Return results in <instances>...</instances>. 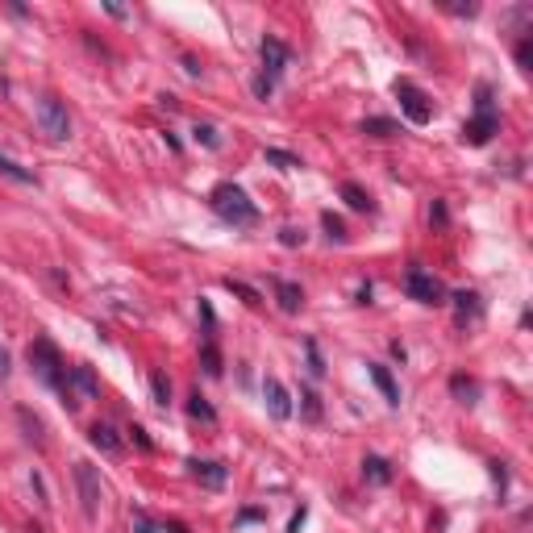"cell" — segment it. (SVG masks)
Wrapping results in <instances>:
<instances>
[{
    "mask_svg": "<svg viewBox=\"0 0 533 533\" xmlns=\"http://www.w3.org/2000/svg\"><path fill=\"white\" fill-rule=\"evenodd\" d=\"M209 200H213V213H217L225 225H233V229H246V225L259 221V204H255V200H250L238 183H229V179L213 188V196H209Z\"/></svg>",
    "mask_w": 533,
    "mask_h": 533,
    "instance_id": "6da1fadb",
    "label": "cell"
},
{
    "mask_svg": "<svg viewBox=\"0 0 533 533\" xmlns=\"http://www.w3.org/2000/svg\"><path fill=\"white\" fill-rule=\"evenodd\" d=\"M30 367H34V375L42 379L46 388L63 392V384H67V362H63L59 346H54L50 338H34V342H30Z\"/></svg>",
    "mask_w": 533,
    "mask_h": 533,
    "instance_id": "7a4b0ae2",
    "label": "cell"
},
{
    "mask_svg": "<svg viewBox=\"0 0 533 533\" xmlns=\"http://www.w3.org/2000/svg\"><path fill=\"white\" fill-rule=\"evenodd\" d=\"M404 292L417 300V305H446V288L438 275H429L425 266H408L404 275Z\"/></svg>",
    "mask_w": 533,
    "mask_h": 533,
    "instance_id": "3957f363",
    "label": "cell"
},
{
    "mask_svg": "<svg viewBox=\"0 0 533 533\" xmlns=\"http://www.w3.org/2000/svg\"><path fill=\"white\" fill-rule=\"evenodd\" d=\"M38 121H42V133L50 142H67L71 137V117H67V104L59 96H42L38 100Z\"/></svg>",
    "mask_w": 533,
    "mask_h": 533,
    "instance_id": "277c9868",
    "label": "cell"
},
{
    "mask_svg": "<svg viewBox=\"0 0 533 533\" xmlns=\"http://www.w3.org/2000/svg\"><path fill=\"white\" fill-rule=\"evenodd\" d=\"M396 100H400V113H404L412 125H429L434 104H429V96L417 88L412 80H396Z\"/></svg>",
    "mask_w": 533,
    "mask_h": 533,
    "instance_id": "5b68a950",
    "label": "cell"
},
{
    "mask_svg": "<svg viewBox=\"0 0 533 533\" xmlns=\"http://www.w3.org/2000/svg\"><path fill=\"white\" fill-rule=\"evenodd\" d=\"M75 392H80L84 400H96V396H100V384H96L92 367H84V362H80V367H67V384H63V392H59V396H63V404H67L71 412L80 408Z\"/></svg>",
    "mask_w": 533,
    "mask_h": 533,
    "instance_id": "8992f818",
    "label": "cell"
},
{
    "mask_svg": "<svg viewBox=\"0 0 533 533\" xmlns=\"http://www.w3.org/2000/svg\"><path fill=\"white\" fill-rule=\"evenodd\" d=\"M259 59H263V80H271V84H279V75L288 71V63H292V50L279 42V38H263L259 42Z\"/></svg>",
    "mask_w": 533,
    "mask_h": 533,
    "instance_id": "52a82bcc",
    "label": "cell"
},
{
    "mask_svg": "<svg viewBox=\"0 0 533 533\" xmlns=\"http://www.w3.org/2000/svg\"><path fill=\"white\" fill-rule=\"evenodd\" d=\"M75 488H80V504H84V517L100 513V475L92 462H75Z\"/></svg>",
    "mask_w": 533,
    "mask_h": 533,
    "instance_id": "ba28073f",
    "label": "cell"
},
{
    "mask_svg": "<svg viewBox=\"0 0 533 533\" xmlns=\"http://www.w3.org/2000/svg\"><path fill=\"white\" fill-rule=\"evenodd\" d=\"M496 133H500V117H496V109H488V113H475V117L462 125V142H467V146H488Z\"/></svg>",
    "mask_w": 533,
    "mask_h": 533,
    "instance_id": "9c48e42d",
    "label": "cell"
},
{
    "mask_svg": "<svg viewBox=\"0 0 533 533\" xmlns=\"http://www.w3.org/2000/svg\"><path fill=\"white\" fill-rule=\"evenodd\" d=\"M263 400H266V412H271L275 421H288V417H292V396H288V388H283L275 375L263 379Z\"/></svg>",
    "mask_w": 533,
    "mask_h": 533,
    "instance_id": "30bf717a",
    "label": "cell"
},
{
    "mask_svg": "<svg viewBox=\"0 0 533 533\" xmlns=\"http://www.w3.org/2000/svg\"><path fill=\"white\" fill-rule=\"evenodd\" d=\"M367 375H371V384L384 392L388 408H400V388H396V379H392V371H388V367H379V362H367Z\"/></svg>",
    "mask_w": 533,
    "mask_h": 533,
    "instance_id": "8fae6325",
    "label": "cell"
},
{
    "mask_svg": "<svg viewBox=\"0 0 533 533\" xmlns=\"http://www.w3.org/2000/svg\"><path fill=\"white\" fill-rule=\"evenodd\" d=\"M188 471L204 484V488H225V467L209 462V458H188Z\"/></svg>",
    "mask_w": 533,
    "mask_h": 533,
    "instance_id": "7c38bea8",
    "label": "cell"
},
{
    "mask_svg": "<svg viewBox=\"0 0 533 533\" xmlns=\"http://www.w3.org/2000/svg\"><path fill=\"white\" fill-rule=\"evenodd\" d=\"M275 300H279L283 312L305 309V292H300V283H292V279H275Z\"/></svg>",
    "mask_w": 533,
    "mask_h": 533,
    "instance_id": "4fadbf2b",
    "label": "cell"
},
{
    "mask_svg": "<svg viewBox=\"0 0 533 533\" xmlns=\"http://www.w3.org/2000/svg\"><path fill=\"white\" fill-rule=\"evenodd\" d=\"M88 442L96 446L100 454H121V438H117V429H113V425H104V421L88 429Z\"/></svg>",
    "mask_w": 533,
    "mask_h": 533,
    "instance_id": "5bb4252c",
    "label": "cell"
},
{
    "mask_svg": "<svg viewBox=\"0 0 533 533\" xmlns=\"http://www.w3.org/2000/svg\"><path fill=\"white\" fill-rule=\"evenodd\" d=\"M450 300H454V309H458V325H467V321H479V317H484V305H479V296H475V292H454Z\"/></svg>",
    "mask_w": 533,
    "mask_h": 533,
    "instance_id": "9a60e30c",
    "label": "cell"
},
{
    "mask_svg": "<svg viewBox=\"0 0 533 533\" xmlns=\"http://www.w3.org/2000/svg\"><path fill=\"white\" fill-rule=\"evenodd\" d=\"M362 475H367L371 484H392V462L379 458V454H367V458H362Z\"/></svg>",
    "mask_w": 533,
    "mask_h": 533,
    "instance_id": "2e32d148",
    "label": "cell"
},
{
    "mask_svg": "<svg viewBox=\"0 0 533 533\" xmlns=\"http://www.w3.org/2000/svg\"><path fill=\"white\" fill-rule=\"evenodd\" d=\"M450 392H454L458 404H475V400H479V384L467 379V375H450Z\"/></svg>",
    "mask_w": 533,
    "mask_h": 533,
    "instance_id": "e0dca14e",
    "label": "cell"
},
{
    "mask_svg": "<svg viewBox=\"0 0 533 533\" xmlns=\"http://www.w3.org/2000/svg\"><path fill=\"white\" fill-rule=\"evenodd\" d=\"M188 417L192 421H204V425H217V408L200 396V392H192V400H188Z\"/></svg>",
    "mask_w": 533,
    "mask_h": 533,
    "instance_id": "ac0fdd59",
    "label": "cell"
},
{
    "mask_svg": "<svg viewBox=\"0 0 533 533\" xmlns=\"http://www.w3.org/2000/svg\"><path fill=\"white\" fill-rule=\"evenodd\" d=\"M342 200H346L355 213H371V209H375V200H371V196H367L358 183H342Z\"/></svg>",
    "mask_w": 533,
    "mask_h": 533,
    "instance_id": "d6986e66",
    "label": "cell"
},
{
    "mask_svg": "<svg viewBox=\"0 0 533 533\" xmlns=\"http://www.w3.org/2000/svg\"><path fill=\"white\" fill-rule=\"evenodd\" d=\"M150 396H154L159 408H167V404H171V379H167L163 371H154V375H150Z\"/></svg>",
    "mask_w": 533,
    "mask_h": 533,
    "instance_id": "ffe728a7",
    "label": "cell"
},
{
    "mask_svg": "<svg viewBox=\"0 0 533 533\" xmlns=\"http://www.w3.org/2000/svg\"><path fill=\"white\" fill-rule=\"evenodd\" d=\"M200 367H204V375H213V379L221 375V355H217V346H213V342H204V346H200Z\"/></svg>",
    "mask_w": 533,
    "mask_h": 533,
    "instance_id": "44dd1931",
    "label": "cell"
},
{
    "mask_svg": "<svg viewBox=\"0 0 533 533\" xmlns=\"http://www.w3.org/2000/svg\"><path fill=\"white\" fill-rule=\"evenodd\" d=\"M0 176H8V179H17V183H38L34 179V171H25V167H17L8 154H0Z\"/></svg>",
    "mask_w": 533,
    "mask_h": 533,
    "instance_id": "7402d4cb",
    "label": "cell"
},
{
    "mask_svg": "<svg viewBox=\"0 0 533 533\" xmlns=\"http://www.w3.org/2000/svg\"><path fill=\"white\" fill-rule=\"evenodd\" d=\"M362 133H371V137H392V133H396V121H388V117H367V121H362Z\"/></svg>",
    "mask_w": 533,
    "mask_h": 533,
    "instance_id": "603a6c76",
    "label": "cell"
},
{
    "mask_svg": "<svg viewBox=\"0 0 533 533\" xmlns=\"http://www.w3.org/2000/svg\"><path fill=\"white\" fill-rule=\"evenodd\" d=\"M133 529H137V533H188L183 525H159V521H150V517H142V513H137Z\"/></svg>",
    "mask_w": 533,
    "mask_h": 533,
    "instance_id": "cb8c5ba5",
    "label": "cell"
},
{
    "mask_svg": "<svg viewBox=\"0 0 533 533\" xmlns=\"http://www.w3.org/2000/svg\"><path fill=\"white\" fill-rule=\"evenodd\" d=\"M266 163H275V167H283V171H292V167H305L296 154H288V150H275V146H266Z\"/></svg>",
    "mask_w": 533,
    "mask_h": 533,
    "instance_id": "d4e9b609",
    "label": "cell"
},
{
    "mask_svg": "<svg viewBox=\"0 0 533 533\" xmlns=\"http://www.w3.org/2000/svg\"><path fill=\"white\" fill-rule=\"evenodd\" d=\"M321 225H325L329 242H346V225H342V217H333V213H321Z\"/></svg>",
    "mask_w": 533,
    "mask_h": 533,
    "instance_id": "484cf974",
    "label": "cell"
},
{
    "mask_svg": "<svg viewBox=\"0 0 533 533\" xmlns=\"http://www.w3.org/2000/svg\"><path fill=\"white\" fill-rule=\"evenodd\" d=\"M300 408H305V417H309V421H321V400H317L312 388H300Z\"/></svg>",
    "mask_w": 533,
    "mask_h": 533,
    "instance_id": "4316f807",
    "label": "cell"
},
{
    "mask_svg": "<svg viewBox=\"0 0 533 533\" xmlns=\"http://www.w3.org/2000/svg\"><path fill=\"white\" fill-rule=\"evenodd\" d=\"M225 288H229L233 296H242L246 305H263V300H259V292H255L250 283H242V279H225Z\"/></svg>",
    "mask_w": 533,
    "mask_h": 533,
    "instance_id": "83f0119b",
    "label": "cell"
},
{
    "mask_svg": "<svg viewBox=\"0 0 533 533\" xmlns=\"http://www.w3.org/2000/svg\"><path fill=\"white\" fill-rule=\"evenodd\" d=\"M17 417H21V425L30 429L25 438H30V442H38V446H42V425H38V417H30V408H17Z\"/></svg>",
    "mask_w": 533,
    "mask_h": 533,
    "instance_id": "f1b7e54d",
    "label": "cell"
},
{
    "mask_svg": "<svg viewBox=\"0 0 533 533\" xmlns=\"http://www.w3.org/2000/svg\"><path fill=\"white\" fill-rule=\"evenodd\" d=\"M517 67H521V71H529V67H533V38H529V34L517 42Z\"/></svg>",
    "mask_w": 533,
    "mask_h": 533,
    "instance_id": "f546056e",
    "label": "cell"
},
{
    "mask_svg": "<svg viewBox=\"0 0 533 533\" xmlns=\"http://www.w3.org/2000/svg\"><path fill=\"white\" fill-rule=\"evenodd\" d=\"M196 142H204V146H209V150H217V146H221V133L213 130V125H196Z\"/></svg>",
    "mask_w": 533,
    "mask_h": 533,
    "instance_id": "4dcf8cb0",
    "label": "cell"
},
{
    "mask_svg": "<svg viewBox=\"0 0 533 533\" xmlns=\"http://www.w3.org/2000/svg\"><path fill=\"white\" fill-rule=\"evenodd\" d=\"M305 350H309V371H312V379H321V375H325V362H321L317 342H305Z\"/></svg>",
    "mask_w": 533,
    "mask_h": 533,
    "instance_id": "1f68e13d",
    "label": "cell"
},
{
    "mask_svg": "<svg viewBox=\"0 0 533 533\" xmlns=\"http://www.w3.org/2000/svg\"><path fill=\"white\" fill-rule=\"evenodd\" d=\"M279 242H283V246H305V229L283 225V229H279Z\"/></svg>",
    "mask_w": 533,
    "mask_h": 533,
    "instance_id": "d6a6232c",
    "label": "cell"
},
{
    "mask_svg": "<svg viewBox=\"0 0 533 533\" xmlns=\"http://www.w3.org/2000/svg\"><path fill=\"white\" fill-rule=\"evenodd\" d=\"M263 517H266L263 508H242V513L233 517V525H255V521H263Z\"/></svg>",
    "mask_w": 533,
    "mask_h": 533,
    "instance_id": "836d02e7",
    "label": "cell"
},
{
    "mask_svg": "<svg viewBox=\"0 0 533 533\" xmlns=\"http://www.w3.org/2000/svg\"><path fill=\"white\" fill-rule=\"evenodd\" d=\"M491 467V479H496V488H500V500H504V484H508V475H504V462H488Z\"/></svg>",
    "mask_w": 533,
    "mask_h": 533,
    "instance_id": "e575fe53",
    "label": "cell"
},
{
    "mask_svg": "<svg viewBox=\"0 0 533 533\" xmlns=\"http://www.w3.org/2000/svg\"><path fill=\"white\" fill-rule=\"evenodd\" d=\"M271 92H275V84H271V80H263V75H255V96H259V100H266Z\"/></svg>",
    "mask_w": 533,
    "mask_h": 533,
    "instance_id": "d590c367",
    "label": "cell"
},
{
    "mask_svg": "<svg viewBox=\"0 0 533 533\" xmlns=\"http://www.w3.org/2000/svg\"><path fill=\"white\" fill-rule=\"evenodd\" d=\"M446 8H450L454 17H475V13H479V4H446Z\"/></svg>",
    "mask_w": 533,
    "mask_h": 533,
    "instance_id": "8d00e7d4",
    "label": "cell"
},
{
    "mask_svg": "<svg viewBox=\"0 0 533 533\" xmlns=\"http://www.w3.org/2000/svg\"><path fill=\"white\" fill-rule=\"evenodd\" d=\"M130 438H133V442H137V446H142V450H154V442L146 438V429H137V425H133V429H130Z\"/></svg>",
    "mask_w": 533,
    "mask_h": 533,
    "instance_id": "74e56055",
    "label": "cell"
},
{
    "mask_svg": "<svg viewBox=\"0 0 533 533\" xmlns=\"http://www.w3.org/2000/svg\"><path fill=\"white\" fill-rule=\"evenodd\" d=\"M30 484H34V491H38V504H50V500H46V488H42V475H38V471H34V475H30Z\"/></svg>",
    "mask_w": 533,
    "mask_h": 533,
    "instance_id": "f35d334b",
    "label": "cell"
},
{
    "mask_svg": "<svg viewBox=\"0 0 533 533\" xmlns=\"http://www.w3.org/2000/svg\"><path fill=\"white\" fill-rule=\"evenodd\" d=\"M305 517H309V508H296V517H292V525H288V533H300V525H305Z\"/></svg>",
    "mask_w": 533,
    "mask_h": 533,
    "instance_id": "ab89813d",
    "label": "cell"
},
{
    "mask_svg": "<svg viewBox=\"0 0 533 533\" xmlns=\"http://www.w3.org/2000/svg\"><path fill=\"white\" fill-rule=\"evenodd\" d=\"M358 305H371V283H358Z\"/></svg>",
    "mask_w": 533,
    "mask_h": 533,
    "instance_id": "60d3db41",
    "label": "cell"
},
{
    "mask_svg": "<svg viewBox=\"0 0 533 533\" xmlns=\"http://www.w3.org/2000/svg\"><path fill=\"white\" fill-rule=\"evenodd\" d=\"M429 217H434L438 225H446V204H434V213H429Z\"/></svg>",
    "mask_w": 533,
    "mask_h": 533,
    "instance_id": "b9f144b4",
    "label": "cell"
},
{
    "mask_svg": "<svg viewBox=\"0 0 533 533\" xmlns=\"http://www.w3.org/2000/svg\"><path fill=\"white\" fill-rule=\"evenodd\" d=\"M4 375H8V355L0 350V379H4Z\"/></svg>",
    "mask_w": 533,
    "mask_h": 533,
    "instance_id": "7bdbcfd3",
    "label": "cell"
},
{
    "mask_svg": "<svg viewBox=\"0 0 533 533\" xmlns=\"http://www.w3.org/2000/svg\"><path fill=\"white\" fill-rule=\"evenodd\" d=\"M30 533H42V529H38V525H30Z\"/></svg>",
    "mask_w": 533,
    "mask_h": 533,
    "instance_id": "ee69618b",
    "label": "cell"
}]
</instances>
